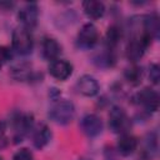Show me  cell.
I'll list each match as a JSON object with an SVG mask.
<instances>
[{
  "label": "cell",
  "instance_id": "6da1fadb",
  "mask_svg": "<svg viewBox=\"0 0 160 160\" xmlns=\"http://www.w3.org/2000/svg\"><path fill=\"white\" fill-rule=\"evenodd\" d=\"M10 128L12 131V140L15 142H19L24 139L25 135H28L32 128H34V119L32 115L30 114H16L11 121H10Z\"/></svg>",
  "mask_w": 160,
  "mask_h": 160
},
{
  "label": "cell",
  "instance_id": "7a4b0ae2",
  "mask_svg": "<svg viewBox=\"0 0 160 160\" xmlns=\"http://www.w3.org/2000/svg\"><path fill=\"white\" fill-rule=\"evenodd\" d=\"M151 39L142 31H139V32H135L130 41L128 42V46H126V56L129 60L131 61H138L145 52L146 48L149 46Z\"/></svg>",
  "mask_w": 160,
  "mask_h": 160
},
{
  "label": "cell",
  "instance_id": "3957f363",
  "mask_svg": "<svg viewBox=\"0 0 160 160\" xmlns=\"http://www.w3.org/2000/svg\"><path fill=\"white\" fill-rule=\"evenodd\" d=\"M74 115H75L74 104L68 100H60L55 102L49 111L50 119L60 125L69 124L74 119Z\"/></svg>",
  "mask_w": 160,
  "mask_h": 160
},
{
  "label": "cell",
  "instance_id": "277c9868",
  "mask_svg": "<svg viewBox=\"0 0 160 160\" xmlns=\"http://www.w3.org/2000/svg\"><path fill=\"white\" fill-rule=\"evenodd\" d=\"M12 48L20 55H28L32 50V35L29 29L19 26L12 32Z\"/></svg>",
  "mask_w": 160,
  "mask_h": 160
},
{
  "label": "cell",
  "instance_id": "5b68a950",
  "mask_svg": "<svg viewBox=\"0 0 160 160\" xmlns=\"http://www.w3.org/2000/svg\"><path fill=\"white\" fill-rule=\"evenodd\" d=\"M109 126L116 134H125L131 126L130 119L124 109L119 106H114L109 114Z\"/></svg>",
  "mask_w": 160,
  "mask_h": 160
},
{
  "label": "cell",
  "instance_id": "8992f818",
  "mask_svg": "<svg viewBox=\"0 0 160 160\" xmlns=\"http://www.w3.org/2000/svg\"><path fill=\"white\" fill-rule=\"evenodd\" d=\"M98 40H99V31L96 26L91 22L85 24L78 34V44L84 49H91L92 46L96 45Z\"/></svg>",
  "mask_w": 160,
  "mask_h": 160
},
{
  "label": "cell",
  "instance_id": "52a82bcc",
  "mask_svg": "<svg viewBox=\"0 0 160 160\" xmlns=\"http://www.w3.org/2000/svg\"><path fill=\"white\" fill-rule=\"evenodd\" d=\"M159 95L155 90L145 88L136 95L138 104L148 112H155L159 109Z\"/></svg>",
  "mask_w": 160,
  "mask_h": 160
},
{
  "label": "cell",
  "instance_id": "ba28073f",
  "mask_svg": "<svg viewBox=\"0 0 160 160\" xmlns=\"http://www.w3.org/2000/svg\"><path fill=\"white\" fill-rule=\"evenodd\" d=\"M18 18L19 21L21 22V26L26 28V29H31L38 24V19H39V8L35 2H29L26 5H24L19 12H18Z\"/></svg>",
  "mask_w": 160,
  "mask_h": 160
},
{
  "label": "cell",
  "instance_id": "9c48e42d",
  "mask_svg": "<svg viewBox=\"0 0 160 160\" xmlns=\"http://www.w3.org/2000/svg\"><path fill=\"white\" fill-rule=\"evenodd\" d=\"M80 126H81V130H82L84 134H86L88 136L92 138V136H96V135H99L101 132L102 121L98 115L88 114L81 119Z\"/></svg>",
  "mask_w": 160,
  "mask_h": 160
},
{
  "label": "cell",
  "instance_id": "30bf717a",
  "mask_svg": "<svg viewBox=\"0 0 160 160\" xmlns=\"http://www.w3.org/2000/svg\"><path fill=\"white\" fill-rule=\"evenodd\" d=\"M49 72L52 78H55L58 80H66L72 72V66L69 61H66L64 59H56L50 62Z\"/></svg>",
  "mask_w": 160,
  "mask_h": 160
},
{
  "label": "cell",
  "instance_id": "8fae6325",
  "mask_svg": "<svg viewBox=\"0 0 160 160\" xmlns=\"http://www.w3.org/2000/svg\"><path fill=\"white\" fill-rule=\"evenodd\" d=\"M51 139V131L48 125L45 124H39L38 126L32 128V142L35 148L42 149L49 144Z\"/></svg>",
  "mask_w": 160,
  "mask_h": 160
},
{
  "label": "cell",
  "instance_id": "7c38bea8",
  "mask_svg": "<svg viewBox=\"0 0 160 160\" xmlns=\"http://www.w3.org/2000/svg\"><path fill=\"white\" fill-rule=\"evenodd\" d=\"M76 88H78V91L85 96H94L99 92V84L90 75L81 76L76 82Z\"/></svg>",
  "mask_w": 160,
  "mask_h": 160
},
{
  "label": "cell",
  "instance_id": "4fadbf2b",
  "mask_svg": "<svg viewBox=\"0 0 160 160\" xmlns=\"http://www.w3.org/2000/svg\"><path fill=\"white\" fill-rule=\"evenodd\" d=\"M138 148V140L134 135L129 134V132H125V134H121L119 140H118V150L121 155L124 156H128V155H131Z\"/></svg>",
  "mask_w": 160,
  "mask_h": 160
},
{
  "label": "cell",
  "instance_id": "5bb4252c",
  "mask_svg": "<svg viewBox=\"0 0 160 160\" xmlns=\"http://www.w3.org/2000/svg\"><path fill=\"white\" fill-rule=\"evenodd\" d=\"M60 54H61V46L55 39H52V38L44 39V41H42V56L46 60H49L51 62V61L59 59Z\"/></svg>",
  "mask_w": 160,
  "mask_h": 160
},
{
  "label": "cell",
  "instance_id": "9a60e30c",
  "mask_svg": "<svg viewBox=\"0 0 160 160\" xmlns=\"http://www.w3.org/2000/svg\"><path fill=\"white\" fill-rule=\"evenodd\" d=\"M82 9H84V12L90 19H99L105 12V5L101 1H95V0L84 1L82 2Z\"/></svg>",
  "mask_w": 160,
  "mask_h": 160
},
{
  "label": "cell",
  "instance_id": "2e32d148",
  "mask_svg": "<svg viewBox=\"0 0 160 160\" xmlns=\"http://www.w3.org/2000/svg\"><path fill=\"white\" fill-rule=\"evenodd\" d=\"M142 31L152 40V39H155L156 36H158V34H159V29H160V26H159V19H158V16L156 15H146L145 18H144V20H142Z\"/></svg>",
  "mask_w": 160,
  "mask_h": 160
},
{
  "label": "cell",
  "instance_id": "e0dca14e",
  "mask_svg": "<svg viewBox=\"0 0 160 160\" xmlns=\"http://www.w3.org/2000/svg\"><path fill=\"white\" fill-rule=\"evenodd\" d=\"M121 39V29H119L118 26H110L108 32H106V45H108V50L112 51V49L116 48V45L119 44V40Z\"/></svg>",
  "mask_w": 160,
  "mask_h": 160
},
{
  "label": "cell",
  "instance_id": "ac0fdd59",
  "mask_svg": "<svg viewBox=\"0 0 160 160\" xmlns=\"http://www.w3.org/2000/svg\"><path fill=\"white\" fill-rule=\"evenodd\" d=\"M125 78L128 79L129 82H131V84H134V85H138V84L141 81V78H142V69L134 65V66L126 69V71H125Z\"/></svg>",
  "mask_w": 160,
  "mask_h": 160
},
{
  "label": "cell",
  "instance_id": "d6986e66",
  "mask_svg": "<svg viewBox=\"0 0 160 160\" xmlns=\"http://www.w3.org/2000/svg\"><path fill=\"white\" fill-rule=\"evenodd\" d=\"M12 160H34V156L29 149H20L15 152Z\"/></svg>",
  "mask_w": 160,
  "mask_h": 160
},
{
  "label": "cell",
  "instance_id": "ffe728a7",
  "mask_svg": "<svg viewBox=\"0 0 160 160\" xmlns=\"http://www.w3.org/2000/svg\"><path fill=\"white\" fill-rule=\"evenodd\" d=\"M150 80L154 84H158L159 82V66L155 65V64L150 66Z\"/></svg>",
  "mask_w": 160,
  "mask_h": 160
},
{
  "label": "cell",
  "instance_id": "44dd1931",
  "mask_svg": "<svg viewBox=\"0 0 160 160\" xmlns=\"http://www.w3.org/2000/svg\"><path fill=\"white\" fill-rule=\"evenodd\" d=\"M10 58H11V52L9 51V49L5 46H0V62L8 61Z\"/></svg>",
  "mask_w": 160,
  "mask_h": 160
},
{
  "label": "cell",
  "instance_id": "7402d4cb",
  "mask_svg": "<svg viewBox=\"0 0 160 160\" xmlns=\"http://www.w3.org/2000/svg\"><path fill=\"white\" fill-rule=\"evenodd\" d=\"M8 142H9V139H8L6 134H5V131L2 129H0V149L5 148L8 145Z\"/></svg>",
  "mask_w": 160,
  "mask_h": 160
},
{
  "label": "cell",
  "instance_id": "603a6c76",
  "mask_svg": "<svg viewBox=\"0 0 160 160\" xmlns=\"http://www.w3.org/2000/svg\"><path fill=\"white\" fill-rule=\"evenodd\" d=\"M139 160H150V155H149V154H146V152H144V154L139 158Z\"/></svg>",
  "mask_w": 160,
  "mask_h": 160
},
{
  "label": "cell",
  "instance_id": "cb8c5ba5",
  "mask_svg": "<svg viewBox=\"0 0 160 160\" xmlns=\"http://www.w3.org/2000/svg\"><path fill=\"white\" fill-rule=\"evenodd\" d=\"M0 160H2V159H1V156H0Z\"/></svg>",
  "mask_w": 160,
  "mask_h": 160
}]
</instances>
